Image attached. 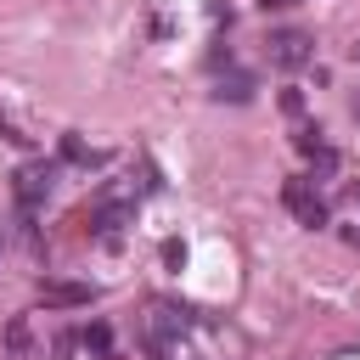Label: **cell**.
I'll list each match as a JSON object with an SVG mask.
<instances>
[{
	"mask_svg": "<svg viewBox=\"0 0 360 360\" xmlns=\"http://www.w3.org/2000/svg\"><path fill=\"white\" fill-rule=\"evenodd\" d=\"M56 186H62V163H56V158H34V163H22V169H17V202H22V208L51 202V197H56Z\"/></svg>",
	"mask_w": 360,
	"mask_h": 360,
	"instance_id": "6da1fadb",
	"label": "cell"
},
{
	"mask_svg": "<svg viewBox=\"0 0 360 360\" xmlns=\"http://www.w3.org/2000/svg\"><path fill=\"white\" fill-rule=\"evenodd\" d=\"M264 56H270V68L298 73V68H309V62H315V39H309L304 28H276V34L264 39Z\"/></svg>",
	"mask_w": 360,
	"mask_h": 360,
	"instance_id": "7a4b0ae2",
	"label": "cell"
},
{
	"mask_svg": "<svg viewBox=\"0 0 360 360\" xmlns=\"http://www.w3.org/2000/svg\"><path fill=\"white\" fill-rule=\"evenodd\" d=\"M281 202L298 225H326V197L315 191V180H287L281 186Z\"/></svg>",
	"mask_w": 360,
	"mask_h": 360,
	"instance_id": "3957f363",
	"label": "cell"
},
{
	"mask_svg": "<svg viewBox=\"0 0 360 360\" xmlns=\"http://www.w3.org/2000/svg\"><path fill=\"white\" fill-rule=\"evenodd\" d=\"M129 219H135V202H129V197H101V202H96V214H90V231L112 248V242H118V231H124Z\"/></svg>",
	"mask_w": 360,
	"mask_h": 360,
	"instance_id": "277c9868",
	"label": "cell"
},
{
	"mask_svg": "<svg viewBox=\"0 0 360 360\" xmlns=\"http://www.w3.org/2000/svg\"><path fill=\"white\" fill-rule=\"evenodd\" d=\"M39 298H45V304H56V309H73V304H90V298H96V287H90V281H45V287H39Z\"/></svg>",
	"mask_w": 360,
	"mask_h": 360,
	"instance_id": "5b68a950",
	"label": "cell"
},
{
	"mask_svg": "<svg viewBox=\"0 0 360 360\" xmlns=\"http://www.w3.org/2000/svg\"><path fill=\"white\" fill-rule=\"evenodd\" d=\"M214 96H219V101H253V73H242V68L219 73V79H214Z\"/></svg>",
	"mask_w": 360,
	"mask_h": 360,
	"instance_id": "8992f818",
	"label": "cell"
},
{
	"mask_svg": "<svg viewBox=\"0 0 360 360\" xmlns=\"http://www.w3.org/2000/svg\"><path fill=\"white\" fill-rule=\"evenodd\" d=\"M84 349H90L96 360H107V354H112V332H107L101 321H96V326H84Z\"/></svg>",
	"mask_w": 360,
	"mask_h": 360,
	"instance_id": "52a82bcc",
	"label": "cell"
},
{
	"mask_svg": "<svg viewBox=\"0 0 360 360\" xmlns=\"http://www.w3.org/2000/svg\"><path fill=\"white\" fill-rule=\"evenodd\" d=\"M17 242H22V225H11V219H0V259H6V253H11Z\"/></svg>",
	"mask_w": 360,
	"mask_h": 360,
	"instance_id": "ba28073f",
	"label": "cell"
},
{
	"mask_svg": "<svg viewBox=\"0 0 360 360\" xmlns=\"http://www.w3.org/2000/svg\"><path fill=\"white\" fill-rule=\"evenodd\" d=\"M259 6H264V11H270V6H292V0H259Z\"/></svg>",
	"mask_w": 360,
	"mask_h": 360,
	"instance_id": "9c48e42d",
	"label": "cell"
},
{
	"mask_svg": "<svg viewBox=\"0 0 360 360\" xmlns=\"http://www.w3.org/2000/svg\"><path fill=\"white\" fill-rule=\"evenodd\" d=\"M349 112H354V124H360V96H354V107H349Z\"/></svg>",
	"mask_w": 360,
	"mask_h": 360,
	"instance_id": "30bf717a",
	"label": "cell"
},
{
	"mask_svg": "<svg viewBox=\"0 0 360 360\" xmlns=\"http://www.w3.org/2000/svg\"><path fill=\"white\" fill-rule=\"evenodd\" d=\"M0 360H22V354H0Z\"/></svg>",
	"mask_w": 360,
	"mask_h": 360,
	"instance_id": "8fae6325",
	"label": "cell"
}]
</instances>
